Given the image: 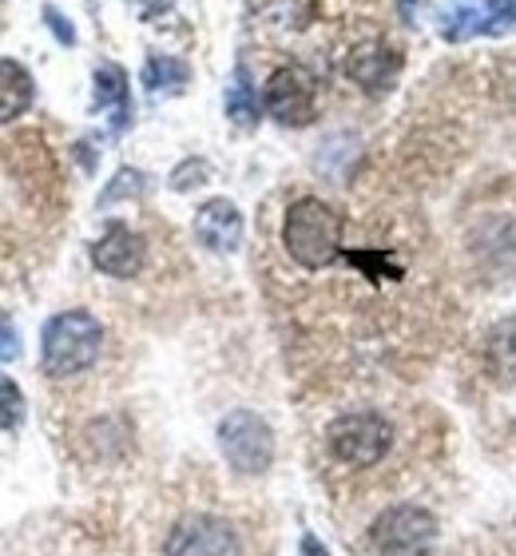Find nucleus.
<instances>
[{"label":"nucleus","mask_w":516,"mask_h":556,"mask_svg":"<svg viewBox=\"0 0 516 556\" xmlns=\"http://www.w3.org/2000/svg\"><path fill=\"white\" fill-rule=\"evenodd\" d=\"M36 84L28 76L24 64L0 56V124H12L16 116H24L33 108Z\"/></svg>","instance_id":"f8f14e48"},{"label":"nucleus","mask_w":516,"mask_h":556,"mask_svg":"<svg viewBox=\"0 0 516 556\" xmlns=\"http://www.w3.org/2000/svg\"><path fill=\"white\" fill-rule=\"evenodd\" d=\"M167 556H242V541L235 525L211 513H191L184 521L172 525V533L163 541Z\"/></svg>","instance_id":"423d86ee"},{"label":"nucleus","mask_w":516,"mask_h":556,"mask_svg":"<svg viewBox=\"0 0 516 556\" xmlns=\"http://www.w3.org/2000/svg\"><path fill=\"white\" fill-rule=\"evenodd\" d=\"M227 112L230 119L239 124V128H251L254 119H259V104H254V96H251V84H247V76H235V84H230V92H227Z\"/></svg>","instance_id":"dca6fc26"},{"label":"nucleus","mask_w":516,"mask_h":556,"mask_svg":"<svg viewBox=\"0 0 516 556\" xmlns=\"http://www.w3.org/2000/svg\"><path fill=\"white\" fill-rule=\"evenodd\" d=\"M21 354V346H16V330H12L9 323H0V362H9Z\"/></svg>","instance_id":"aec40b11"},{"label":"nucleus","mask_w":516,"mask_h":556,"mask_svg":"<svg viewBox=\"0 0 516 556\" xmlns=\"http://www.w3.org/2000/svg\"><path fill=\"white\" fill-rule=\"evenodd\" d=\"M45 21L52 24V33L60 36V45H72V40H76V36H72V28H68V21H64L56 9H45Z\"/></svg>","instance_id":"412c9836"},{"label":"nucleus","mask_w":516,"mask_h":556,"mask_svg":"<svg viewBox=\"0 0 516 556\" xmlns=\"http://www.w3.org/2000/svg\"><path fill=\"white\" fill-rule=\"evenodd\" d=\"M187 80V68L172 56H151L148 68H143V88L148 92H172Z\"/></svg>","instance_id":"2eb2a0df"},{"label":"nucleus","mask_w":516,"mask_h":556,"mask_svg":"<svg viewBox=\"0 0 516 556\" xmlns=\"http://www.w3.org/2000/svg\"><path fill=\"white\" fill-rule=\"evenodd\" d=\"M24 421V394L21 386L0 378V429H16Z\"/></svg>","instance_id":"f3484780"},{"label":"nucleus","mask_w":516,"mask_h":556,"mask_svg":"<svg viewBox=\"0 0 516 556\" xmlns=\"http://www.w3.org/2000/svg\"><path fill=\"white\" fill-rule=\"evenodd\" d=\"M139 191H143V175H139V172H119V175H115V187H108V191H103L100 203H115V199L139 195Z\"/></svg>","instance_id":"a211bd4d"},{"label":"nucleus","mask_w":516,"mask_h":556,"mask_svg":"<svg viewBox=\"0 0 516 556\" xmlns=\"http://www.w3.org/2000/svg\"><path fill=\"white\" fill-rule=\"evenodd\" d=\"M369 545L378 556H429L437 548V517L421 505H393L374 521Z\"/></svg>","instance_id":"39448f33"},{"label":"nucleus","mask_w":516,"mask_h":556,"mask_svg":"<svg viewBox=\"0 0 516 556\" xmlns=\"http://www.w3.org/2000/svg\"><path fill=\"white\" fill-rule=\"evenodd\" d=\"M218 450L235 473L259 477L275 462V429L254 409H235L218 421Z\"/></svg>","instance_id":"7ed1b4c3"},{"label":"nucleus","mask_w":516,"mask_h":556,"mask_svg":"<svg viewBox=\"0 0 516 556\" xmlns=\"http://www.w3.org/2000/svg\"><path fill=\"white\" fill-rule=\"evenodd\" d=\"M263 108L270 112V119L278 124H287V128H302L314 119V108H318V92H314V80H310V72L287 68L270 72V80L263 88Z\"/></svg>","instance_id":"0eeeda50"},{"label":"nucleus","mask_w":516,"mask_h":556,"mask_svg":"<svg viewBox=\"0 0 516 556\" xmlns=\"http://www.w3.org/2000/svg\"><path fill=\"white\" fill-rule=\"evenodd\" d=\"M191 175H206V163L203 160H191L187 167H179V172L172 175L175 191H191Z\"/></svg>","instance_id":"6ab92c4d"},{"label":"nucleus","mask_w":516,"mask_h":556,"mask_svg":"<svg viewBox=\"0 0 516 556\" xmlns=\"http://www.w3.org/2000/svg\"><path fill=\"white\" fill-rule=\"evenodd\" d=\"M96 104L112 112L115 131L127 128V76L119 64H103V68L96 72Z\"/></svg>","instance_id":"4468645a"},{"label":"nucleus","mask_w":516,"mask_h":556,"mask_svg":"<svg viewBox=\"0 0 516 556\" xmlns=\"http://www.w3.org/2000/svg\"><path fill=\"white\" fill-rule=\"evenodd\" d=\"M326 445L350 469H369L378 465L393 445V426L381 414H342L326 429Z\"/></svg>","instance_id":"20e7f679"},{"label":"nucleus","mask_w":516,"mask_h":556,"mask_svg":"<svg viewBox=\"0 0 516 556\" xmlns=\"http://www.w3.org/2000/svg\"><path fill=\"white\" fill-rule=\"evenodd\" d=\"M103 350V326L88 311H64L45 323L40 334V366L48 378H76V374L92 370Z\"/></svg>","instance_id":"f257e3e1"},{"label":"nucleus","mask_w":516,"mask_h":556,"mask_svg":"<svg viewBox=\"0 0 516 556\" xmlns=\"http://www.w3.org/2000/svg\"><path fill=\"white\" fill-rule=\"evenodd\" d=\"M196 239L215 251V255H230L242 243V211L230 199H206L196 211Z\"/></svg>","instance_id":"9d476101"},{"label":"nucleus","mask_w":516,"mask_h":556,"mask_svg":"<svg viewBox=\"0 0 516 556\" xmlns=\"http://www.w3.org/2000/svg\"><path fill=\"white\" fill-rule=\"evenodd\" d=\"M282 247L299 267H330L333 258L342 255V215L314 195L290 203L287 219H282Z\"/></svg>","instance_id":"f03ea898"},{"label":"nucleus","mask_w":516,"mask_h":556,"mask_svg":"<svg viewBox=\"0 0 516 556\" xmlns=\"http://www.w3.org/2000/svg\"><path fill=\"white\" fill-rule=\"evenodd\" d=\"M437 33L461 45V40H473V36H493L505 33L501 16L493 12L489 0H445L441 12H437Z\"/></svg>","instance_id":"1a4fd4ad"},{"label":"nucleus","mask_w":516,"mask_h":556,"mask_svg":"<svg viewBox=\"0 0 516 556\" xmlns=\"http://www.w3.org/2000/svg\"><path fill=\"white\" fill-rule=\"evenodd\" d=\"M484 366L493 374V382L516 386V314L501 318V323L489 330V342H484Z\"/></svg>","instance_id":"ddd939ff"},{"label":"nucleus","mask_w":516,"mask_h":556,"mask_svg":"<svg viewBox=\"0 0 516 556\" xmlns=\"http://www.w3.org/2000/svg\"><path fill=\"white\" fill-rule=\"evenodd\" d=\"M489 4H493V12L496 16H501V24H516V0H489Z\"/></svg>","instance_id":"4be33fe9"},{"label":"nucleus","mask_w":516,"mask_h":556,"mask_svg":"<svg viewBox=\"0 0 516 556\" xmlns=\"http://www.w3.org/2000/svg\"><path fill=\"white\" fill-rule=\"evenodd\" d=\"M92 263L108 278H136L143 270V263H148V247L131 227L115 223L92 243Z\"/></svg>","instance_id":"6e6552de"},{"label":"nucleus","mask_w":516,"mask_h":556,"mask_svg":"<svg viewBox=\"0 0 516 556\" xmlns=\"http://www.w3.org/2000/svg\"><path fill=\"white\" fill-rule=\"evenodd\" d=\"M398 72H402V56H398L390 45H381V40H366V45H357L354 52L345 56V76L354 84H362L366 92H386V88H393Z\"/></svg>","instance_id":"9b49d317"}]
</instances>
